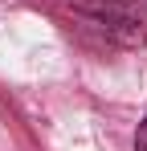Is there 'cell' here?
<instances>
[{"label": "cell", "instance_id": "cell-2", "mask_svg": "<svg viewBox=\"0 0 147 151\" xmlns=\"http://www.w3.org/2000/svg\"><path fill=\"white\" fill-rule=\"evenodd\" d=\"M135 151H147V114L139 123V131H135Z\"/></svg>", "mask_w": 147, "mask_h": 151}, {"label": "cell", "instance_id": "cell-1", "mask_svg": "<svg viewBox=\"0 0 147 151\" xmlns=\"http://www.w3.org/2000/svg\"><path fill=\"white\" fill-rule=\"evenodd\" d=\"M70 4L119 41H135L147 21V0H70Z\"/></svg>", "mask_w": 147, "mask_h": 151}]
</instances>
